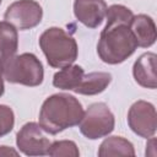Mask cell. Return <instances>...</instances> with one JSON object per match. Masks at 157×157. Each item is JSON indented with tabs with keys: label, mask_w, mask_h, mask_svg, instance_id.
<instances>
[{
	"label": "cell",
	"mask_w": 157,
	"mask_h": 157,
	"mask_svg": "<svg viewBox=\"0 0 157 157\" xmlns=\"http://www.w3.org/2000/svg\"><path fill=\"white\" fill-rule=\"evenodd\" d=\"M132 11L124 5H112L107 9V23L97 43L99 59L109 65L125 61L137 49V42L131 32Z\"/></svg>",
	"instance_id": "cell-1"
},
{
	"label": "cell",
	"mask_w": 157,
	"mask_h": 157,
	"mask_svg": "<svg viewBox=\"0 0 157 157\" xmlns=\"http://www.w3.org/2000/svg\"><path fill=\"white\" fill-rule=\"evenodd\" d=\"M83 115L81 102L69 93H55L45 98L39 110V125L50 135H56L78 125Z\"/></svg>",
	"instance_id": "cell-2"
},
{
	"label": "cell",
	"mask_w": 157,
	"mask_h": 157,
	"mask_svg": "<svg viewBox=\"0 0 157 157\" xmlns=\"http://www.w3.org/2000/svg\"><path fill=\"white\" fill-rule=\"evenodd\" d=\"M38 43L49 66L54 69L71 65L77 59L78 47L76 39L60 27L47 28L39 36Z\"/></svg>",
	"instance_id": "cell-3"
},
{
	"label": "cell",
	"mask_w": 157,
	"mask_h": 157,
	"mask_svg": "<svg viewBox=\"0 0 157 157\" xmlns=\"http://www.w3.org/2000/svg\"><path fill=\"white\" fill-rule=\"evenodd\" d=\"M4 65V78L10 83H20L28 87L42 85L44 69L42 61L32 53L13 55Z\"/></svg>",
	"instance_id": "cell-4"
},
{
	"label": "cell",
	"mask_w": 157,
	"mask_h": 157,
	"mask_svg": "<svg viewBox=\"0 0 157 157\" xmlns=\"http://www.w3.org/2000/svg\"><path fill=\"white\" fill-rule=\"evenodd\" d=\"M114 114L103 102L90 104L78 123L81 134L88 140H98L108 136L114 130Z\"/></svg>",
	"instance_id": "cell-5"
},
{
	"label": "cell",
	"mask_w": 157,
	"mask_h": 157,
	"mask_svg": "<svg viewBox=\"0 0 157 157\" xmlns=\"http://www.w3.org/2000/svg\"><path fill=\"white\" fill-rule=\"evenodd\" d=\"M43 17V9L34 0H17L7 6L4 20L16 29L27 31L38 26Z\"/></svg>",
	"instance_id": "cell-6"
},
{
	"label": "cell",
	"mask_w": 157,
	"mask_h": 157,
	"mask_svg": "<svg viewBox=\"0 0 157 157\" xmlns=\"http://www.w3.org/2000/svg\"><path fill=\"white\" fill-rule=\"evenodd\" d=\"M128 125L132 132L140 137L150 139L155 136L157 129L156 108L151 102L136 101L128 112Z\"/></svg>",
	"instance_id": "cell-7"
},
{
	"label": "cell",
	"mask_w": 157,
	"mask_h": 157,
	"mask_svg": "<svg viewBox=\"0 0 157 157\" xmlns=\"http://www.w3.org/2000/svg\"><path fill=\"white\" fill-rule=\"evenodd\" d=\"M42 126L34 121L26 123L16 134L17 148L26 156H45L50 146Z\"/></svg>",
	"instance_id": "cell-8"
},
{
	"label": "cell",
	"mask_w": 157,
	"mask_h": 157,
	"mask_svg": "<svg viewBox=\"0 0 157 157\" xmlns=\"http://www.w3.org/2000/svg\"><path fill=\"white\" fill-rule=\"evenodd\" d=\"M107 9L108 6L104 0L74 1V15L76 20L88 28H97L103 22Z\"/></svg>",
	"instance_id": "cell-9"
},
{
	"label": "cell",
	"mask_w": 157,
	"mask_h": 157,
	"mask_svg": "<svg viewBox=\"0 0 157 157\" xmlns=\"http://www.w3.org/2000/svg\"><path fill=\"white\" fill-rule=\"evenodd\" d=\"M157 55L152 52L141 54L132 66V76L137 85L145 88L155 90L157 87V72H156Z\"/></svg>",
	"instance_id": "cell-10"
},
{
	"label": "cell",
	"mask_w": 157,
	"mask_h": 157,
	"mask_svg": "<svg viewBox=\"0 0 157 157\" xmlns=\"http://www.w3.org/2000/svg\"><path fill=\"white\" fill-rule=\"evenodd\" d=\"M131 32L137 42V47L148 48L155 44L157 34H156V25L151 16L140 13L134 15L130 23Z\"/></svg>",
	"instance_id": "cell-11"
},
{
	"label": "cell",
	"mask_w": 157,
	"mask_h": 157,
	"mask_svg": "<svg viewBox=\"0 0 157 157\" xmlns=\"http://www.w3.org/2000/svg\"><path fill=\"white\" fill-rule=\"evenodd\" d=\"M112 75L105 71H94L83 75L78 86L74 90L75 93L85 96H94L102 93L110 83Z\"/></svg>",
	"instance_id": "cell-12"
},
{
	"label": "cell",
	"mask_w": 157,
	"mask_h": 157,
	"mask_svg": "<svg viewBox=\"0 0 157 157\" xmlns=\"http://www.w3.org/2000/svg\"><path fill=\"white\" fill-rule=\"evenodd\" d=\"M18 49L17 29L7 21H0V61L12 58Z\"/></svg>",
	"instance_id": "cell-13"
},
{
	"label": "cell",
	"mask_w": 157,
	"mask_h": 157,
	"mask_svg": "<svg viewBox=\"0 0 157 157\" xmlns=\"http://www.w3.org/2000/svg\"><path fill=\"white\" fill-rule=\"evenodd\" d=\"M97 153L99 157L135 156V148L134 145L123 136H108L99 145Z\"/></svg>",
	"instance_id": "cell-14"
},
{
	"label": "cell",
	"mask_w": 157,
	"mask_h": 157,
	"mask_svg": "<svg viewBox=\"0 0 157 157\" xmlns=\"http://www.w3.org/2000/svg\"><path fill=\"white\" fill-rule=\"evenodd\" d=\"M85 75L83 69L80 65H67L61 67L53 76V86L60 90L74 91L81 82Z\"/></svg>",
	"instance_id": "cell-15"
},
{
	"label": "cell",
	"mask_w": 157,
	"mask_h": 157,
	"mask_svg": "<svg viewBox=\"0 0 157 157\" xmlns=\"http://www.w3.org/2000/svg\"><path fill=\"white\" fill-rule=\"evenodd\" d=\"M48 155L52 157H78L80 151L77 145L71 140H59L50 144Z\"/></svg>",
	"instance_id": "cell-16"
},
{
	"label": "cell",
	"mask_w": 157,
	"mask_h": 157,
	"mask_svg": "<svg viewBox=\"0 0 157 157\" xmlns=\"http://www.w3.org/2000/svg\"><path fill=\"white\" fill-rule=\"evenodd\" d=\"M15 125V114L11 107L0 104V137L11 132Z\"/></svg>",
	"instance_id": "cell-17"
},
{
	"label": "cell",
	"mask_w": 157,
	"mask_h": 157,
	"mask_svg": "<svg viewBox=\"0 0 157 157\" xmlns=\"http://www.w3.org/2000/svg\"><path fill=\"white\" fill-rule=\"evenodd\" d=\"M0 156H18V152L9 146H0Z\"/></svg>",
	"instance_id": "cell-18"
},
{
	"label": "cell",
	"mask_w": 157,
	"mask_h": 157,
	"mask_svg": "<svg viewBox=\"0 0 157 157\" xmlns=\"http://www.w3.org/2000/svg\"><path fill=\"white\" fill-rule=\"evenodd\" d=\"M5 92V85H4V65L0 61V97Z\"/></svg>",
	"instance_id": "cell-19"
},
{
	"label": "cell",
	"mask_w": 157,
	"mask_h": 157,
	"mask_svg": "<svg viewBox=\"0 0 157 157\" xmlns=\"http://www.w3.org/2000/svg\"><path fill=\"white\" fill-rule=\"evenodd\" d=\"M1 1H2V0H0V5H1Z\"/></svg>",
	"instance_id": "cell-20"
}]
</instances>
